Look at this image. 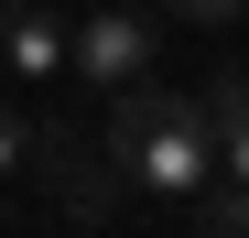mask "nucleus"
Instances as JSON below:
<instances>
[{
    "mask_svg": "<svg viewBox=\"0 0 249 238\" xmlns=\"http://www.w3.org/2000/svg\"><path fill=\"white\" fill-rule=\"evenodd\" d=\"M98 141H108L119 184L152 195L162 217H174L184 195L217 184V130H206L195 87H162V65H152V76H130V87H108V130H98Z\"/></svg>",
    "mask_w": 249,
    "mask_h": 238,
    "instance_id": "obj_1",
    "label": "nucleus"
},
{
    "mask_svg": "<svg viewBox=\"0 0 249 238\" xmlns=\"http://www.w3.org/2000/svg\"><path fill=\"white\" fill-rule=\"evenodd\" d=\"M22 173H44L54 227H119V206H130V184H119L108 141H98V130H76V119H33Z\"/></svg>",
    "mask_w": 249,
    "mask_h": 238,
    "instance_id": "obj_2",
    "label": "nucleus"
},
{
    "mask_svg": "<svg viewBox=\"0 0 249 238\" xmlns=\"http://www.w3.org/2000/svg\"><path fill=\"white\" fill-rule=\"evenodd\" d=\"M152 65H162V11L152 0H87L65 22V76H87V87H130Z\"/></svg>",
    "mask_w": 249,
    "mask_h": 238,
    "instance_id": "obj_3",
    "label": "nucleus"
},
{
    "mask_svg": "<svg viewBox=\"0 0 249 238\" xmlns=\"http://www.w3.org/2000/svg\"><path fill=\"white\" fill-rule=\"evenodd\" d=\"M0 76H22V87L65 76V11L54 0H0Z\"/></svg>",
    "mask_w": 249,
    "mask_h": 238,
    "instance_id": "obj_4",
    "label": "nucleus"
},
{
    "mask_svg": "<svg viewBox=\"0 0 249 238\" xmlns=\"http://www.w3.org/2000/svg\"><path fill=\"white\" fill-rule=\"evenodd\" d=\"M217 184H249V119L217 130Z\"/></svg>",
    "mask_w": 249,
    "mask_h": 238,
    "instance_id": "obj_5",
    "label": "nucleus"
},
{
    "mask_svg": "<svg viewBox=\"0 0 249 238\" xmlns=\"http://www.w3.org/2000/svg\"><path fill=\"white\" fill-rule=\"evenodd\" d=\"M238 11H249V0H162V22H206V33L238 22Z\"/></svg>",
    "mask_w": 249,
    "mask_h": 238,
    "instance_id": "obj_6",
    "label": "nucleus"
},
{
    "mask_svg": "<svg viewBox=\"0 0 249 238\" xmlns=\"http://www.w3.org/2000/svg\"><path fill=\"white\" fill-rule=\"evenodd\" d=\"M22 141H33V119H22V108H0V184L22 173Z\"/></svg>",
    "mask_w": 249,
    "mask_h": 238,
    "instance_id": "obj_7",
    "label": "nucleus"
}]
</instances>
